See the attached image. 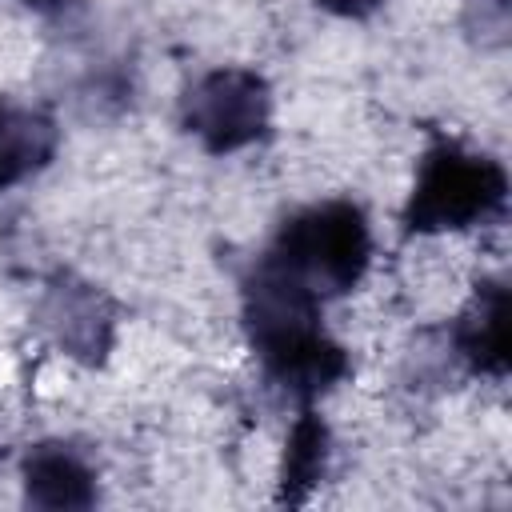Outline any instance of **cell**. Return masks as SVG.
Instances as JSON below:
<instances>
[{
	"instance_id": "1",
	"label": "cell",
	"mask_w": 512,
	"mask_h": 512,
	"mask_svg": "<svg viewBox=\"0 0 512 512\" xmlns=\"http://www.w3.org/2000/svg\"><path fill=\"white\" fill-rule=\"evenodd\" d=\"M368 248L372 244L364 216L352 204H324L296 216L284 228L280 248L268 264L320 300L324 292H344L360 280L368 264Z\"/></svg>"
},
{
	"instance_id": "2",
	"label": "cell",
	"mask_w": 512,
	"mask_h": 512,
	"mask_svg": "<svg viewBox=\"0 0 512 512\" xmlns=\"http://www.w3.org/2000/svg\"><path fill=\"white\" fill-rule=\"evenodd\" d=\"M504 168L488 156L460 148H436L424 156L408 204V220L420 232H452L492 220L504 208Z\"/></svg>"
},
{
	"instance_id": "3",
	"label": "cell",
	"mask_w": 512,
	"mask_h": 512,
	"mask_svg": "<svg viewBox=\"0 0 512 512\" xmlns=\"http://www.w3.org/2000/svg\"><path fill=\"white\" fill-rule=\"evenodd\" d=\"M264 120H268L264 80L252 72H240V68L212 72L208 80L196 84V92L188 100L192 132L216 152H228V148L256 140Z\"/></svg>"
},
{
	"instance_id": "4",
	"label": "cell",
	"mask_w": 512,
	"mask_h": 512,
	"mask_svg": "<svg viewBox=\"0 0 512 512\" xmlns=\"http://www.w3.org/2000/svg\"><path fill=\"white\" fill-rule=\"evenodd\" d=\"M56 148V128L44 112L0 104V188L36 172Z\"/></svg>"
},
{
	"instance_id": "5",
	"label": "cell",
	"mask_w": 512,
	"mask_h": 512,
	"mask_svg": "<svg viewBox=\"0 0 512 512\" xmlns=\"http://www.w3.org/2000/svg\"><path fill=\"white\" fill-rule=\"evenodd\" d=\"M28 496L44 508H84L92 500V472L64 448H40L28 460Z\"/></svg>"
},
{
	"instance_id": "6",
	"label": "cell",
	"mask_w": 512,
	"mask_h": 512,
	"mask_svg": "<svg viewBox=\"0 0 512 512\" xmlns=\"http://www.w3.org/2000/svg\"><path fill=\"white\" fill-rule=\"evenodd\" d=\"M460 348H464V356L476 360V368L504 372V356H508V296L500 288L480 296V304L464 316Z\"/></svg>"
},
{
	"instance_id": "7",
	"label": "cell",
	"mask_w": 512,
	"mask_h": 512,
	"mask_svg": "<svg viewBox=\"0 0 512 512\" xmlns=\"http://www.w3.org/2000/svg\"><path fill=\"white\" fill-rule=\"evenodd\" d=\"M324 464H328V428L316 416H300L284 448V480H280L284 496L300 500L324 476Z\"/></svg>"
},
{
	"instance_id": "8",
	"label": "cell",
	"mask_w": 512,
	"mask_h": 512,
	"mask_svg": "<svg viewBox=\"0 0 512 512\" xmlns=\"http://www.w3.org/2000/svg\"><path fill=\"white\" fill-rule=\"evenodd\" d=\"M328 12H340V16H368L380 0H320Z\"/></svg>"
}]
</instances>
